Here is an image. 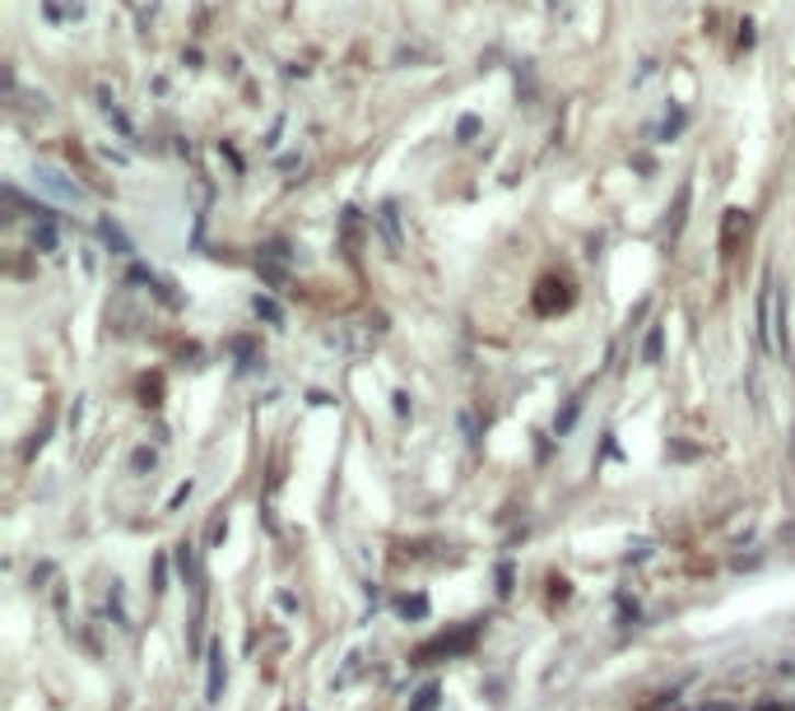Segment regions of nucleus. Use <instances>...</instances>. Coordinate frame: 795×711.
<instances>
[{
    "label": "nucleus",
    "mask_w": 795,
    "mask_h": 711,
    "mask_svg": "<svg viewBox=\"0 0 795 711\" xmlns=\"http://www.w3.org/2000/svg\"><path fill=\"white\" fill-rule=\"evenodd\" d=\"M37 182L52 187L56 195H66V201H80V187H66V182H61V172H56V168H37Z\"/></svg>",
    "instance_id": "obj_2"
},
{
    "label": "nucleus",
    "mask_w": 795,
    "mask_h": 711,
    "mask_svg": "<svg viewBox=\"0 0 795 711\" xmlns=\"http://www.w3.org/2000/svg\"><path fill=\"white\" fill-rule=\"evenodd\" d=\"M772 330H777V289L763 293V345H768V349L777 345V340H772Z\"/></svg>",
    "instance_id": "obj_1"
}]
</instances>
